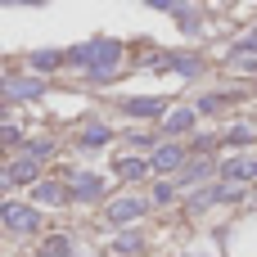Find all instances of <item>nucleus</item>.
<instances>
[{"mask_svg":"<svg viewBox=\"0 0 257 257\" xmlns=\"http://www.w3.org/2000/svg\"><path fill=\"white\" fill-rule=\"evenodd\" d=\"M117 59H122V45H117V41H104V36L90 41V45H77V50H72V63L90 68L95 77H113Z\"/></svg>","mask_w":257,"mask_h":257,"instance_id":"f257e3e1","label":"nucleus"},{"mask_svg":"<svg viewBox=\"0 0 257 257\" xmlns=\"http://www.w3.org/2000/svg\"><path fill=\"white\" fill-rule=\"evenodd\" d=\"M0 221H5V230H14V235H36L41 212H36L32 203H0Z\"/></svg>","mask_w":257,"mask_h":257,"instance_id":"f03ea898","label":"nucleus"},{"mask_svg":"<svg viewBox=\"0 0 257 257\" xmlns=\"http://www.w3.org/2000/svg\"><path fill=\"white\" fill-rule=\"evenodd\" d=\"M226 181L230 185H244V181H257V154H244V158H230L226 167Z\"/></svg>","mask_w":257,"mask_h":257,"instance_id":"7ed1b4c3","label":"nucleus"},{"mask_svg":"<svg viewBox=\"0 0 257 257\" xmlns=\"http://www.w3.org/2000/svg\"><path fill=\"white\" fill-rule=\"evenodd\" d=\"M149 167L154 172H176V167H185V149L181 145H163V149L149 154Z\"/></svg>","mask_w":257,"mask_h":257,"instance_id":"20e7f679","label":"nucleus"},{"mask_svg":"<svg viewBox=\"0 0 257 257\" xmlns=\"http://www.w3.org/2000/svg\"><path fill=\"white\" fill-rule=\"evenodd\" d=\"M145 199H117V203H108V221H117V226H126V221H136V217H145Z\"/></svg>","mask_w":257,"mask_h":257,"instance_id":"39448f33","label":"nucleus"},{"mask_svg":"<svg viewBox=\"0 0 257 257\" xmlns=\"http://www.w3.org/2000/svg\"><path fill=\"white\" fill-rule=\"evenodd\" d=\"M36 185V158H14L9 167H5V185Z\"/></svg>","mask_w":257,"mask_h":257,"instance_id":"423d86ee","label":"nucleus"},{"mask_svg":"<svg viewBox=\"0 0 257 257\" xmlns=\"http://www.w3.org/2000/svg\"><path fill=\"white\" fill-rule=\"evenodd\" d=\"M5 95H14V99H36V95H45V90H41V81H27V77H5Z\"/></svg>","mask_w":257,"mask_h":257,"instance_id":"0eeeda50","label":"nucleus"},{"mask_svg":"<svg viewBox=\"0 0 257 257\" xmlns=\"http://www.w3.org/2000/svg\"><path fill=\"white\" fill-rule=\"evenodd\" d=\"M99 190H104L99 176H72V181H68V194H72V199H95Z\"/></svg>","mask_w":257,"mask_h":257,"instance_id":"6e6552de","label":"nucleus"},{"mask_svg":"<svg viewBox=\"0 0 257 257\" xmlns=\"http://www.w3.org/2000/svg\"><path fill=\"white\" fill-rule=\"evenodd\" d=\"M63 199H68V185H54V181L32 185V203H63Z\"/></svg>","mask_w":257,"mask_h":257,"instance_id":"1a4fd4ad","label":"nucleus"},{"mask_svg":"<svg viewBox=\"0 0 257 257\" xmlns=\"http://www.w3.org/2000/svg\"><path fill=\"white\" fill-rule=\"evenodd\" d=\"M126 113L131 117H158L163 113V99H126Z\"/></svg>","mask_w":257,"mask_h":257,"instance_id":"9d476101","label":"nucleus"},{"mask_svg":"<svg viewBox=\"0 0 257 257\" xmlns=\"http://www.w3.org/2000/svg\"><path fill=\"white\" fill-rule=\"evenodd\" d=\"M163 126H167V131H190V126H194V108H172Z\"/></svg>","mask_w":257,"mask_h":257,"instance_id":"9b49d317","label":"nucleus"},{"mask_svg":"<svg viewBox=\"0 0 257 257\" xmlns=\"http://www.w3.org/2000/svg\"><path fill=\"white\" fill-rule=\"evenodd\" d=\"M145 172H154L149 158H145V163H140V158H122V163H117V176H126V181H140Z\"/></svg>","mask_w":257,"mask_h":257,"instance_id":"f8f14e48","label":"nucleus"},{"mask_svg":"<svg viewBox=\"0 0 257 257\" xmlns=\"http://www.w3.org/2000/svg\"><path fill=\"white\" fill-rule=\"evenodd\" d=\"M54 63H59V54H54V50H41V54H32V72H50Z\"/></svg>","mask_w":257,"mask_h":257,"instance_id":"ddd939ff","label":"nucleus"},{"mask_svg":"<svg viewBox=\"0 0 257 257\" xmlns=\"http://www.w3.org/2000/svg\"><path fill=\"white\" fill-rule=\"evenodd\" d=\"M104 140H108V126H86V136H81V145H86V149H99Z\"/></svg>","mask_w":257,"mask_h":257,"instance_id":"4468645a","label":"nucleus"},{"mask_svg":"<svg viewBox=\"0 0 257 257\" xmlns=\"http://www.w3.org/2000/svg\"><path fill=\"white\" fill-rule=\"evenodd\" d=\"M208 167H212V163H203V158H199V163H190V167H185V176H181V185H194V181H203V176H208Z\"/></svg>","mask_w":257,"mask_h":257,"instance_id":"2eb2a0df","label":"nucleus"},{"mask_svg":"<svg viewBox=\"0 0 257 257\" xmlns=\"http://www.w3.org/2000/svg\"><path fill=\"white\" fill-rule=\"evenodd\" d=\"M50 154H54V145H50V140H32V145H27V158H36V163H41V158H50Z\"/></svg>","mask_w":257,"mask_h":257,"instance_id":"dca6fc26","label":"nucleus"},{"mask_svg":"<svg viewBox=\"0 0 257 257\" xmlns=\"http://www.w3.org/2000/svg\"><path fill=\"white\" fill-rule=\"evenodd\" d=\"M68 248H72V239H68V235H54V239L45 244V253H50V257H63Z\"/></svg>","mask_w":257,"mask_h":257,"instance_id":"f3484780","label":"nucleus"},{"mask_svg":"<svg viewBox=\"0 0 257 257\" xmlns=\"http://www.w3.org/2000/svg\"><path fill=\"white\" fill-rule=\"evenodd\" d=\"M172 68H176V72H185V77H194V72H199V63H194L190 54H181V59H172Z\"/></svg>","mask_w":257,"mask_h":257,"instance_id":"a211bd4d","label":"nucleus"},{"mask_svg":"<svg viewBox=\"0 0 257 257\" xmlns=\"http://www.w3.org/2000/svg\"><path fill=\"white\" fill-rule=\"evenodd\" d=\"M253 50H257V32H253V36H244V41H239L230 54H235V59H244V54H253Z\"/></svg>","mask_w":257,"mask_h":257,"instance_id":"6ab92c4d","label":"nucleus"},{"mask_svg":"<svg viewBox=\"0 0 257 257\" xmlns=\"http://www.w3.org/2000/svg\"><path fill=\"white\" fill-rule=\"evenodd\" d=\"M117 253H122V257H131V253H140V244H136L131 235H122V239H117Z\"/></svg>","mask_w":257,"mask_h":257,"instance_id":"aec40b11","label":"nucleus"},{"mask_svg":"<svg viewBox=\"0 0 257 257\" xmlns=\"http://www.w3.org/2000/svg\"><path fill=\"white\" fill-rule=\"evenodd\" d=\"M221 108V95H208V99H199V113H217Z\"/></svg>","mask_w":257,"mask_h":257,"instance_id":"412c9836","label":"nucleus"},{"mask_svg":"<svg viewBox=\"0 0 257 257\" xmlns=\"http://www.w3.org/2000/svg\"><path fill=\"white\" fill-rule=\"evenodd\" d=\"M248 140H253L248 126H235V131H230V145H248Z\"/></svg>","mask_w":257,"mask_h":257,"instance_id":"4be33fe9","label":"nucleus"},{"mask_svg":"<svg viewBox=\"0 0 257 257\" xmlns=\"http://www.w3.org/2000/svg\"><path fill=\"white\" fill-rule=\"evenodd\" d=\"M172 194H176V190H172V185H167V181H163V185H154V203H167V199H172Z\"/></svg>","mask_w":257,"mask_h":257,"instance_id":"5701e85b","label":"nucleus"}]
</instances>
